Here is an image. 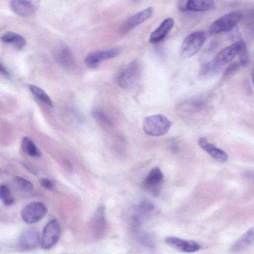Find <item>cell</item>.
Segmentation results:
<instances>
[{"mask_svg":"<svg viewBox=\"0 0 254 254\" xmlns=\"http://www.w3.org/2000/svg\"><path fill=\"white\" fill-rule=\"evenodd\" d=\"M1 41L6 44L13 45L18 49H21L26 45V41L22 35L8 31L4 34L1 37Z\"/></svg>","mask_w":254,"mask_h":254,"instance_id":"ffe728a7","label":"cell"},{"mask_svg":"<svg viewBox=\"0 0 254 254\" xmlns=\"http://www.w3.org/2000/svg\"><path fill=\"white\" fill-rule=\"evenodd\" d=\"M244 42L239 40L221 50L216 56L213 64L216 67L224 66L230 63L241 50Z\"/></svg>","mask_w":254,"mask_h":254,"instance_id":"ba28073f","label":"cell"},{"mask_svg":"<svg viewBox=\"0 0 254 254\" xmlns=\"http://www.w3.org/2000/svg\"><path fill=\"white\" fill-rule=\"evenodd\" d=\"M40 184L43 188L49 190H52L54 188L53 183L48 179H42L40 181Z\"/></svg>","mask_w":254,"mask_h":254,"instance_id":"f1b7e54d","label":"cell"},{"mask_svg":"<svg viewBox=\"0 0 254 254\" xmlns=\"http://www.w3.org/2000/svg\"><path fill=\"white\" fill-rule=\"evenodd\" d=\"M119 53L118 48L96 50L86 56L85 63L90 68H96L101 62L115 57Z\"/></svg>","mask_w":254,"mask_h":254,"instance_id":"9c48e42d","label":"cell"},{"mask_svg":"<svg viewBox=\"0 0 254 254\" xmlns=\"http://www.w3.org/2000/svg\"><path fill=\"white\" fill-rule=\"evenodd\" d=\"M164 181L163 174L159 168H152L143 181L142 186L152 195L157 196L160 192Z\"/></svg>","mask_w":254,"mask_h":254,"instance_id":"52a82bcc","label":"cell"},{"mask_svg":"<svg viewBox=\"0 0 254 254\" xmlns=\"http://www.w3.org/2000/svg\"><path fill=\"white\" fill-rule=\"evenodd\" d=\"M198 144L203 150L217 161L224 162L227 160L228 155L225 151L208 142L205 138H200Z\"/></svg>","mask_w":254,"mask_h":254,"instance_id":"e0dca14e","label":"cell"},{"mask_svg":"<svg viewBox=\"0 0 254 254\" xmlns=\"http://www.w3.org/2000/svg\"><path fill=\"white\" fill-rule=\"evenodd\" d=\"M202 104V102L198 99H190L181 104L179 108L182 112L190 113L200 109Z\"/></svg>","mask_w":254,"mask_h":254,"instance_id":"603a6c76","label":"cell"},{"mask_svg":"<svg viewBox=\"0 0 254 254\" xmlns=\"http://www.w3.org/2000/svg\"><path fill=\"white\" fill-rule=\"evenodd\" d=\"M54 57L56 61L63 67H71L75 64L73 53L67 46H63L58 48L55 52Z\"/></svg>","mask_w":254,"mask_h":254,"instance_id":"2e32d148","label":"cell"},{"mask_svg":"<svg viewBox=\"0 0 254 254\" xmlns=\"http://www.w3.org/2000/svg\"><path fill=\"white\" fill-rule=\"evenodd\" d=\"M153 13L151 7H147L128 18L123 24L121 31L126 33L150 18Z\"/></svg>","mask_w":254,"mask_h":254,"instance_id":"4fadbf2b","label":"cell"},{"mask_svg":"<svg viewBox=\"0 0 254 254\" xmlns=\"http://www.w3.org/2000/svg\"><path fill=\"white\" fill-rule=\"evenodd\" d=\"M0 198L6 206L12 205L14 201L9 189L4 185H2L0 187Z\"/></svg>","mask_w":254,"mask_h":254,"instance_id":"d4e9b609","label":"cell"},{"mask_svg":"<svg viewBox=\"0 0 254 254\" xmlns=\"http://www.w3.org/2000/svg\"><path fill=\"white\" fill-rule=\"evenodd\" d=\"M41 242L38 231L33 228L24 230L19 235L17 243L19 248L24 250L36 249Z\"/></svg>","mask_w":254,"mask_h":254,"instance_id":"8fae6325","label":"cell"},{"mask_svg":"<svg viewBox=\"0 0 254 254\" xmlns=\"http://www.w3.org/2000/svg\"><path fill=\"white\" fill-rule=\"evenodd\" d=\"M254 244V227L246 232L232 245L231 249L234 252L241 251Z\"/></svg>","mask_w":254,"mask_h":254,"instance_id":"d6986e66","label":"cell"},{"mask_svg":"<svg viewBox=\"0 0 254 254\" xmlns=\"http://www.w3.org/2000/svg\"><path fill=\"white\" fill-rule=\"evenodd\" d=\"M47 212V208L44 203L40 201H33L23 207L21 215L24 222L32 224L41 220Z\"/></svg>","mask_w":254,"mask_h":254,"instance_id":"5b68a950","label":"cell"},{"mask_svg":"<svg viewBox=\"0 0 254 254\" xmlns=\"http://www.w3.org/2000/svg\"><path fill=\"white\" fill-rule=\"evenodd\" d=\"M61 233V228L57 220H50L45 225L41 239V246L44 250L53 247L58 242Z\"/></svg>","mask_w":254,"mask_h":254,"instance_id":"8992f818","label":"cell"},{"mask_svg":"<svg viewBox=\"0 0 254 254\" xmlns=\"http://www.w3.org/2000/svg\"><path fill=\"white\" fill-rule=\"evenodd\" d=\"M21 147L23 150L31 157H39L42 155V152L36 145L32 139L28 137H24L21 142Z\"/></svg>","mask_w":254,"mask_h":254,"instance_id":"44dd1931","label":"cell"},{"mask_svg":"<svg viewBox=\"0 0 254 254\" xmlns=\"http://www.w3.org/2000/svg\"><path fill=\"white\" fill-rule=\"evenodd\" d=\"M93 117L97 121L108 126L112 125V122L110 118L102 110L94 109L92 111Z\"/></svg>","mask_w":254,"mask_h":254,"instance_id":"484cf974","label":"cell"},{"mask_svg":"<svg viewBox=\"0 0 254 254\" xmlns=\"http://www.w3.org/2000/svg\"><path fill=\"white\" fill-rule=\"evenodd\" d=\"M165 243L171 247L180 252L191 253L200 249V245L193 241L183 240L175 237H168Z\"/></svg>","mask_w":254,"mask_h":254,"instance_id":"5bb4252c","label":"cell"},{"mask_svg":"<svg viewBox=\"0 0 254 254\" xmlns=\"http://www.w3.org/2000/svg\"><path fill=\"white\" fill-rule=\"evenodd\" d=\"M141 67L139 62L134 60L123 67L116 76V82L121 88L132 87L139 78Z\"/></svg>","mask_w":254,"mask_h":254,"instance_id":"7a4b0ae2","label":"cell"},{"mask_svg":"<svg viewBox=\"0 0 254 254\" xmlns=\"http://www.w3.org/2000/svg\"><path fill=\"white\" fill-rule=\"evenodd\" d=\"M172 125L170 120L161 114L147 116L144 118L142 123L144 131L152 136H160L166 134Z\"/></svg>","mask_w":254,"mask_h":254,"instance_id":"6da1fadb","label":"cell"},{"mask_svg":"<svg viewBox=\"0 0 254 254\" xmlns=\"http://www.w3.org/2000/svg\"><path fill=\"white\" fill-rule=\"evenodd\" d=\"M240 62L242 65L246 66L249 62V54L245 43H244L239 54Z\"/></svg>","mask_w":254,"mask_h":254,"instance_id":"83f0119b","label":"cell"},{"mask_svg":"<svg viewBox=\"0 0 254 254\" xmlns=\"http://www.w3.org/2000/svg\"><path fill=\"white\" fill-rule=\"evenodd\" d=\"M215 7V2L211 0H190L186 1V10L204 11L214 9Z\"/></svg>","mask_w":254,"mask_h":254,"instance_id":"ac0fdd59","label":"cell"},{"mask_svg":"<svg viewBox=\"0 0 254 254\" xmlns=\"http://www.w3.org/2000/svg\"><path fill=\"white\" fill-rule=\"evenodd\" d=\"M13 184L17 189L23 192H30L33 189V185L31 182L20 177L14 179Z\"/></svg>","mask_w":254,"mask_h":254,"instance_id":"cb8c5ba5","label":"cell"},{"mask_svg":"<svg viewBox=\"0 0 254 254\" xmlns=\"http://www.w3.org/2000/svg\"><path fill=\"white\" fill-rule=\"evenodd\" d=\"M139 210L143 213H148L154 210L155 206L153 203L147 199L142 200L138 205Z\"/></svg>","mask_w":254,"mask_h":254,"instance_id":"4316f807","label":"cell"},{"mask_svg":"<svg viewBox=\"0 0 254 254\" xmlns=\"http://www.w3.org/2000/svg\"><path fill=\"white\" fill-rule=\"evenodd\" d=\"M174 21L172 18L168 17L163 20L159 26L153 31L149 37L151 43H156L163 40L173 27Z\"/></svg>","mask_w":254,"mask_h":254,"instance_id":"9a60e30c","label":"cell"},{"mask_svg":"<svg viewBox=\"0 0 254 254\" xmlns=\"http://www.w3.org/2000/svg\"><path fill=\"white\" fill-rule=\"evenodd\" d=\"M10 7L16 14L23 17L33 15L37 10L39 1L14 0L10 2Z\"/></svg>","mask_w":254,"mask_h":254,"instance_id":"7c38bea8","label":"cell"},{"mask_svg":"<svg viewBox=\"0 0 254 254\" xmlns=\"http://www.w3.org/2000/svg\"><path fill=\"white\" fill-rule=\"evenodd\" d=\"M106 227L105 208L100 206L96 209L91 218L90 230L94 237L99 239L104 235Z\"/></svg>","mask_w":254,"mask_h":254,"instance_id":"30bf717a","label":"cell"},{"mask_svg":"<svg viewBox=\"0 0 254 254\" xmlns=\"http://www.w3.org/2000/svg\"><path fill=\"white\" fill-rule=\"evenodd\" d=\"M0 72L1 73L6 77H9L10 76V72L9 70L7 69V68L4 66V65H3L2 63H0Z\"/></svg>","mask_w":254,"mask_h":254,"instance_id":"f546056e","label":"cell"},{"mask_svg":"<svg viewBox=\"0 0 254 254\" xmlns=\"http://www.w3.org/2000/svg\"><path fill=\"white\" fill-rule=\"evenodd\" d=\"M28 88L31 93L37 100L41 101L49 106H53V103L52 99L48 94L42 88L33 84L29 85Z\"/></svg>","mask_w":254,"mask_h":254,"instance_id":"7402d4cb","label":"cell"},{"mask_svg":"<svg viewBox=\"0 0 254 254\" xmlns=\"http://www.w3.org/2000/svg\"><path fill=\"white\" fill-rule=\"evenodd\" d=\"M242 17V14L237 11L227 13L215 20L210 25L209 32L217 34L227 32L234 29Z\"/></svg>","mask_w":254,"mask_h":254,"instance_id":"277c9868","label":"cell"},{"mask_svg":"<svg viewBox=\"0 0 254 254\" xmlns=\"http://www.w3.org/2000/svg\"><path fill=\"white\" fill-rule=\"evenodd\" d=\"M252 81L253 82V84L254 85V69L253 70L252 72Z\"/></svg>","mask_w":254,"mask_h":254,"instance_id":"4dcf8cb0","label":"cell"},{"mask_svg":"<svg viewBox=\"0 0 254 254\" xmlns=\"http://www.w3.org/2000/svg\"><path fill=\"white\" fill-rule=\"evenodd\" d=\"M205 40L206 34L203 31H195L188 35L180 47L181 58L188 59L195 55L202 47Z\"/></svg>","mask_w":254,"mask_h":254,"instance_id":"3957f363","label":"cell"}]
</instances>
